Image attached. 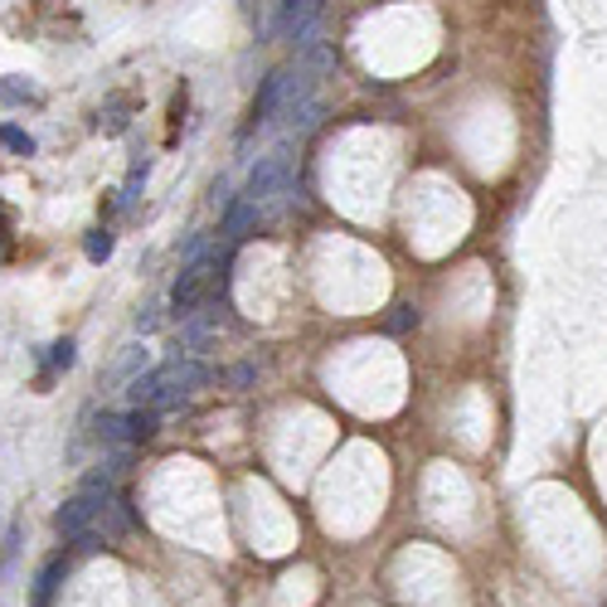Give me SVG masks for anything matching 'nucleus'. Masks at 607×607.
Segmentation results:
<instances>
[{"label": "nucleus", "instance_id": "obj_19", "mask_svg": "<svg viewBox=\"0 0 607 607\" xmlns=\"http://www.w3.org/2000/svg\"><path fill=\"white\" fill-rule=\"evenodd\" d=\"M0 530H5V520H0Z\"/></svg>", "mask_w": 607, "mask_h": 607}, {"label": "nucleus", "instance_id": "obj_12", "mask_svg": "<svg viewBox=\"0 0 607 607\" xmlns=\"http://www.w3.org/2000/svg\"><path fill=\"white\" fill-rule=\"evenodd\" d=\"M92 127H98L102 136H122L132 127V98H108L98 108V122H92Z\"/></svg>", "mask_w": 607, "mask_h": 607}, {"label": "nucleus", "instance_id": "obj_9", "mask_svg": "<svg viewBox=\"0 0 607 607\" xmlns=\"http://www.w3.org/2000/svg\"><path fill=\"white\" fill-rule=\"evenodd\" d=\"M146 370H151V355H146V345H127V350L117 355V364L108 370V380H102V384H108V389L127 384V389H132V380H141Z\"/></svg>", "mask_w": 607, "mask_h": 607}, {"label": "nucleus", "instance_id": "obj_14", "mask_svg": "<svg viewBox=\"0 0 607 607\" xmlns=\"http://www.w3.org/2000/svg\"><path fill=\"white\" fill-rule=\"evenodd\" d=\"M0 146H5L10 156H35L39 151L35 136H29L25 127H15V122H0Z\"/></svg>", "mask_w": 607, "mask_h": 607}, {"label": "nucleus", "instance_id": "obj_4", "mask_svg": "<svg viewBox=\"0 0 607 607\" xmlns=\"http://www.w3.org/2000/svg\"><path fill=\"white\" fill-rule=\"evenodd\" d=\"M282 92H287V69H272L263 83H258V92H253V108H248V122H244V132H238V141H248L258 127H268L272 117L282 112Z\"/></svg>", "mask_w": 607, "mask_h": 607}, {"label": "nucleus", "instance_id": "obj_1", "mask_svg": "<svg viewBox=\"0 0 607 607\" xmlns=\"http://www.w3.org/2000/svg\"><path fill=\"white\" fill-rule=\"evenodd\" d=\"M205 380H209V370L195 360V355H171V360L151 364L141 380H132V404H146V408L171 413V408L190 404L195 394L205 389Z\"/></svg>", "mask_w": 607, "mask_h": 607}, {"label": "nucleus", "instance_id": "obj_15", "mask_svg": "<svg viewBox=\"0 0 607 607\" xmlns=\"http://www.w3.org/2000/svg\"><path fill=\"white\" fill-rule=\"evenodd\" d=\"M146 175H151V161H132V171H127V185L117 190V209H132L136 205V190H146Z\"/></svg>", "mask_w": 607, "mask_h": 607}, {"label": "nucleus", "instance_id": "obj_6", "mask_svg": "<svg viewBox=\"0 0 607 607\" xmlns=\"http://www.w3.org/2000/svg\"><path fill=\"white\" fill-rule=\"evenodd\" d=\"M35 360H39L35 389H39V394H49V384H54L59 374H69L73 364H78V340H73V336H59L54 345H45V350H35Z\"/></svg>", "mask_w": 607, "mask_h": 607}, {"label": "nucleus", "instance_id": "obj_13", "mask_svg": "<svg viewBox=\"0 0 607 607\" xmlns=\"http://www.w3.org/2000/svg\"><path fill=\"white\" fill-rule=\"evenodd\" d=\"M161 408H146V404H132L127 408V428H132V443L141 447V443H151L156 433H161Z\"/></svg>", "mask_w": 607, "mask_h": 607}, {"label": "nucleus", "instance_id": "obj_17", "mask_svg": "<svg viewBox=\"0 0 607 607\" xmlns=\"http://www.w3.org/2000/svg\"><path fill=\"white\" fill-rule=\"evenodd\" d=\"M185 112H190V88H175V98H171V132H165V141L175 146V136H181V127H185Z\"/></svg>", "mask_w": 607, "mask_h": 607}, {"label": "nucleus", "instance_id": "obj_7", "mask_svg": "<svg viewBox=\"0 0 607 607\" xmlns=\"http://www.w3.org/2000/svg\"><path fill=\"white\" fill-rule=\"evenodd\" d=\"M258 228V205L248 200V195H228L224 200V224H219V234L228 238V244H238V238H248Z\"/></svg>", "mask_w": 607, "mask_h": 607}, {"label": "nucleus", "instance_id": "obj_18", "mask_svg": "<svg viewBox=\"0 0 607 607\" xmlns=\"http://www.w3.org/2000/svg\"><path fill=\"white\" fill-rule=\"evenodd\" d=\"M10 258V209H5V200H0V263Z\"/></svg>", "mask_w": 607, "mask_h": 607}, {"label": "nucleus", "instance_id": "obj_8", "mask_svg": "<svg viewBox=\"0 0 607 607\" xmlns=\"http://www.w3.org/2000/svg\"><path fill=\"white\" fill-rule=\"evenodd\" d=\"M64 579H69V559H64V554H49L45 569L35 573V589H29V607H49V603H54V593L64 589Z\"/></svg>", "mask_w": 607, "mask_h": 607}, {"label": "nucleus", "instance_id": "obj_2", "mask_svg": "<svg viewBox=\"0 0 607 607\" xmlns=\"http://www.w3.org/2000/svg\"><path fill=\"white\" fill-rule=\"evenodd\" d=\"M214 268H219V253H214V248H205V253L185 258L181 277H175V287H171V317H175V321H190L195 311L205 307L209 287H214Z\"/></svg>", "mask_w": 607, "mask_h": 607}, {"label": "nucleus", "instance_id": "obj_10", "mask_svg": "<svg viewBox=\"0 0 607 607\" xmlns=\"http://www.w3.org/2000/svg\"><path fill=\"white\" fill-rule=\"evenodd\" d=\"M20 549H25V520H10V525L0 530V583H15Z\"/></svg>", "mask_w": 607, "mask_h": 607}, {"label": "nucleus", "instance_id": "obj_11", "mask_svg": "<svg viewBox=\"0 0 607 607\" xmlns=\"http://www.w3.org/2000/svg\"><path fill=\"white\" fill-rule=\"evenodd\" d=\"M39 102H45V92H39L29 78H15V73L0 78V108L20 112V108H39Z\"/></svg>", "mask_w": 607, "mask_h": 607}, {"label": "nucleus", "instance_id": "obj_3", "mask_svg": "<svg viewBox=\"0 0 607 607\" xmlns=\"http://www.w3.org/2000/svg\"><path fill=\"white\" fill-rule=\"evenodd\" d=\"M287 175H292V151H287V146H277V151L258 156V165H253V175H248L244 195L253 205H263V200H272V195L282 190V185H287Z\"/></svg>", "mask_w": 607, "mask_h": 607}, {"label": "nucleus", "instance_id": "obj_16", "mask_svg": "<svg viewBox=\"0 0 607 607\" xmlns=\"http://www.w3.org/2000/svg\"><path fill=\"white\" fill-rule=\"evenodd\" d=\"M112 244H117V238H112L108 224L92 228V234L83 238V258H88V263H108V258H112Z\"/></svg>", "mask_w": 607, "mask_h": 607}, {"label": "nucleus", "instance_id": "obj_5", "mask_svg": "<svg viewBox=\"0 0 607 607\" xmlns=\"http://www.w3.org/2000/svg\"><path fill=\"white\" fill-rule=\"evenodd\" d=\"M317 20H321V0H277V5H272V35L297 45Z\"/></svg>", "mask_w": 607, "mask_h": 607}]
</instances>
